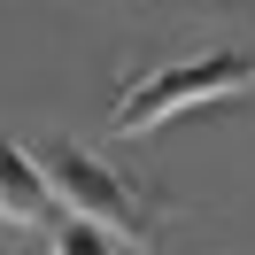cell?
I'll return each instance as SVG.
<instances>
[{"label":"cell","mask_w":255,"mask_h":255,"mask_svg":"<svg viewBox=\"0 0 255 255\" xmlns=\"http://www.w3.org/2000/svg\"><path fill=\"white\" fill-rule=\"evenodd\" d=\"M248 85H255V54H193V62H170V70L139 78L116 101V139H139V131L170 124V116H186V109L248 93Z\"/></svg>","instance_id":"1"},{"label":"cell","mask_w":255,"mask_h":255,"mask_svg":"<svg viewBox=\"0 0 255 255\" xmlns=\"http://www.w3.org/2000/svg\"><path fill=\"white\" fill-rule=\"evenodd\" d=\"M39 162H47V178H54V201H70L78 217H101L124 248H131V240H147V209L131 201V186H124L101 155H85L78 139H54Z\"/></svg>","instance_id":"2"},{"label":"cell","mask_w":255,"mask_h":255,"mask_svg":"<svg viewBox=\"0 0 255 255\" xmlns=\"http://www.w3.org/2000/svg\"><path fill=\"white\" fill-rule=\"evenodd\" d=\"M54 201V178L39 155H23L16 139H0V224H39Z\"/></svg>","instance_id":"3"},{"label":"cell","mask_w":255,"mask_h":255,"mask_svg":"<svg viewBox=\"0 0 255 255\" xmlns=\"http://www.w3.org/2000/svg\"><path fill=\"white\" fill-rule=\"evenodd\" d=\"M116 248H124V240H116L101 217H78V209H70V217L54 224V255H116Z\"/></svg>","instance_id":"4"}]
</instances>
